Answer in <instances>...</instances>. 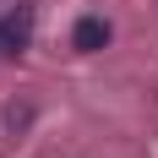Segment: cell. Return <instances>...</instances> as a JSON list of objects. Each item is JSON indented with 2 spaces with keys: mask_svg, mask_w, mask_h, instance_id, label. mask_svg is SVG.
<instances>
[{
  "mask_svg": "<svg viewBox=\"0 0 158 158\" xmlns=\"http://www.w3.org/2000/svg\"><path fill=\"white\" fill-rule=\"evenodd\" d=\"M27 33H33V11L16 6V11H0V60H11L27 49Z\"/></svg>",
  "mask_w": 158,
  "mask_h": 158,
  "instance_id": "6da1fadb",
  "label": "cell"
},
{
  "mask_svg": "<svg viewBox=\"0 0 158 158\" xmlns=\"http://www.w3.org/2000/svg\"><path fill=\"white\" fill-rule=\"evenodd\" d=\"M71 44H77L82 55L104 49V44H109V22H104V16H77V27H71Z\"/></svg>",
  "mask_w": 158,
  "mask_h": 158,
  "instance_id": "7a4b0ae2",
  "label": "cell"
}]
</instances>
